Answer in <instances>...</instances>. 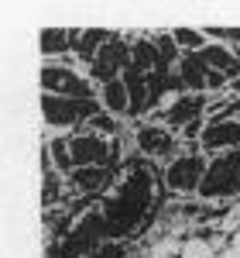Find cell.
Wrapping results in <instances>:
<instances>
[{"mask_svg": "<svg viewBox=\"0 0 240 258\" xmlns=\"http://www.w3.org/2000/svg\"><path fill=\"white\" fill-rule=\"evenodd\" d=\"M151 203V176L134 169L131 176L120 182L117 200H110L106 207V234H124L141 220V214Z\"/></svg>", "mask_w": 240, "mask_h": 258, "instance_id": "cell-1", "label": "cell"}, {"mask_svg": "<svg viewBox=\"0 0 240 258\" xmlns=\"http://www.w3.org/2000/svg\"><path fill=\"white\" fill-rule=\"evenodd\" d=\"M41 114H45V124L52 127V131H72V127H79L86 131L89 127V120L103 114V103L96 100H65V97H41Z\"/></svg>", "mask_w": 240, "mask_h": 258, "instance_id": "cell-2", "label": "cell"}, {"mask_svg": "<svg viewBox=\"0 0 240 258\" xmlns=\"http://www.w3.org/2000/svg\"><path fill=\"white\" fill-rule=\"evenodd\" d=\"M41 90L48 97H65V100L96 97V83L89 76H82V73H76L72 66H62V62H45L41 66Z\"/></svg>", "mask_w": 240, "mask_h": 258, "instance_id": "cell-3", "label": "cell"}, {"mask_svg": "<svg viewBox=\"0 0 240 258\" xmlns=\"http://www.w3.org/2000/svg\"><path fill=\"white\" fill-rule=\"evenodd\" d=\"M240 193V152H226L206 165L199 197L202 200H223V197H237Z\"/></svg>", "mask_w": 240, "mask_h": 258, "instance_id": "cell-4", "label": "cell"}, {"mask_svg": "<svg viewBox=\"0 0 240 258\" xmlns=\"http://www.w3.org/2000/svg\"><path fill=\"white\" fill-rule=\"evenodd\" d=\"M127 66H131V45H127V38H117V35H113V38L96 52V59L89 62V80L106 86V83L120 80V76L127 73Z\"/></svg>", "mask_w": 240, "mask_h": 258, "instance_id": "cell-5", "label": "cell"}, {"mask_svg": "<svg viewBox=\"0 0 240 258\" xmlns=\"http://www.w3.org/2000/svg\"><path fill=\"white\" fill-rule=\"evenodd\" d=\"M69 152H72L76 169L106 165L113 159V138H106L100 131H76V135H69Z\"/></svg>", "mask_w": 240, "mask_h": 258, "instance_id": "cell-6", "label": "cell"}, {"mask_svg": "<svg viewBox=\"0 0 240 258\" xmlns=\"http://www.w3.org/2000/svg\"><path fill=\"white\" fill-rule=\"evenodd\" d=\"M206 165H209V162L202 159L199 152H185L179 159H172V165L165 169V186H168L172 193H199Z\"/></svg>", "mask_w": 240, "mask_h": 258, "instance_id": "cell-7", "label": "cell"}, {"mask_svg": "<svg viewBox=\"0 0 240 258\" xmlns=\"http://www.w3.org/2000/svg\"><path fill=\"white\" fill-rule=\"evenodd\" d=\"M199 148L202 152H240V120H226V117H213L199 135Z\"/></svg>", "mask_w": 240, "mask_h": 258, "instance_id": "cell-8", "label": "cell"}, {"mask_svg": "<svg viewBox=\"0 0 240 258\" xmlns=\"http://www.w3.org/2000/svg\"><path fill=\"white\" fill-rule=\"evenodd\" d=\"M175 141H179V135L168 131L165 124H144L138 131V148L148 159H165V155H172Z\"/></svg>", "mask_w": 240, "mask_h": 258, "instance_id": "cell-9", "label": "cell"}, {"mask_svg": "<svg viewBox=\"0 0 240 258\" xmlns=\"http://www.w3.org/2000/svg\"><path fill=\"white\" fill-rule=\"evenodd\" d=\"M199 55L213 73H223L230 83L240 80V52L237 48H230V45H223V41H209Z\"/></svg>", "mask_w": 240, "mask_h": 258, "instance_id": "cell-10", "label": "cell"}, {"mask_svg": "<svg viewBox=\"0 0 240 258\" xmlns=\"http://www.w3.org/2000/svg\"><path fill=\"white\" fill-rule=\"evenodd\" d=\"M106 179H110V165H89V169H72L69 176H65V189L72 193V197H89V193H96L106 186Z\"/></svg>", "mask_w": 240, "mask_h": 258, "instance_id": "cell-11", "label": "cell"}, {"mask_svg": "<svg viewBox=\"0 0 240 258\" xmlns=\"http://www.w3.org/2000/svg\"><path fill=\"white\" fill-rule=\"evenodd\" d=\"M209 76H213V69L202 62L199 52L179 59V80L185 86V93H209Z\"/></svg>", "mask_w": 240, "mask_h": 258, "instance_id": "cell-12", "label": "cell"}, {"mask_svg": "<svg viewBox=\"0 0 240 258\" xmlns=\"http://www.w3.org/2000/svg\"><path fill=\"white\" fill-rule=\"evenodd\" d=\"M202 110H209V107H206V100H202V93H182V100L168 110V114H161V117L168 120L172 127H189V124H196V120H199Z\"/></svg>", "mask_w": 240, "mask_h": 258, "instance_id": "cell-13", "label": "cell"}, {"mask_svg": "<svg viewBox=\"0 0 240 258\" xmlns=\"http://www.w3.org/2000/svg\"><path fill=\"white\" fill-rule=\"evenodd\" d=\"M100 103H103V110L113 114V117H127L131 114V90H127L124 76L106 83V86H100Z\"/></svg>", "mask_w": 240, "mask_h": 258, "instance_id": "cell-14", "label": "cell"}, {"mask_svg": "<svg viewBox=\"0 0 240 258\" xmlns=\"http://www.w3.org/2000/svg\"><path fill=\"white\" fill-rule=\"evenodd\" d=\"M110 38H113L110 31H82V28H76V31H72V52L89 66V62L96 59V52H100Z\"/></svg>", "mask_w": 240, "mask_h": 258, "instance_id": "cell-15", "label": "cell"}, {"mask_svg": "<svg viewBox=\"0 0 240 258\" xmlns=\"http://www.w3.org/2000/svg\"><path fill=\"white\" fill-rule=\"evenodd\" d=\"M38 45H41L45 62H52L62 52H72V31H65V28H45L38 35Z\"/></svg>", "mask_w": 240, "mask_h": 258, "instance_id": "cell-16", "label": "cell"}, {"mask_svg": "<svg viewBox=\"0 0 240 258\" xmlns=\"http://www.w3.org/2000/svg\"><path fill=\"white\" fill-rule=\"evenodd\" d=\"M172 38H175L179 48H189V55H192V52H202V48L209 45V41H206L209 35H206V31H192V28H175Z\"/></svg>", "mask_w": 240, "mask_h": 258, "instance_id": "cell-17", "label": "cell"}, {"mask_svg": "<svg viewBox=\"0 0 240 258\" xmlns=\"http://www.w3.org/2000/svg\"><path fill=\"white\" fill-rule=\"evenodd\" d=\"M220 251H216V244L206 238H189L182 241V258H216Z\"/></svg>", "mask_w": 240, "mask_h": 258, "instance_id": "cell-18", "label": "cell"}, {"mask_svg": "<svg viewBox=\"0 0 240 258\" xmlns=\"http://www.w3.org/2000/svg\"><path fill=\"white\" fill-rule=\"evenodd\" d=\"M155 48H158V55H161V66H168V62L179 55V45H175V38H172V31L155 35Z\"/></svg>", "mask_w": 240, "mask_h": 258, "instance_id": "cell-19", "label": "cell"}, {"mask_svg": "<svg viewBox=\"0 0 240 258\" xmlns=\"http://www.w3.org/2000/svg\"><path fill=\"white\" fill-rule=\"evenodd\" d=\"M148 258H182V244L175 238H161L158 244H151Z\"/></svg>", "mask_w": 240, "mask_h": 258, "instance_id": "cell-20", "label": "cell"}, {"mask_svg": "<svg viewBox=\"0 0 240 258\" xmlns=\"http://www.w3.org/2000/svg\"><path fill=\"white\" fill-rule=\"evenodd\" d=\"M62 179H65V176H62L59 169H45V207H52V203H55Z\"/></svg>", "mask_w": 240, "mask_h": 258, "instance_id": "cell-21", "label": "cell"}, {"mask_svg": "<svg viewBox=\"0 0 240 258\" xmlns=\"http://www.w3.org/2000/svg\"><path fill=\"white\" fill-rule=\"evenodd\" d=\"M89 127H96L100 135H106V138H113V135H117V117L103 110V114H96V117L89 120Z\"/></svg>", "mask_w": 240, "mask_h": 258, "instance_id": "cell-22", "label": "cell"}, {"mask_svg": "<svg viewBox=\"0 0 240 258\" xmlns=\"http://www.w3.org/2000/svg\"><path fill=\"white\" fill-rule=\"evenodd\" d=\"M206 35H209V38H220L223 45L230 41V45L240 52V28H213V31H206Z\"/></svg>", "mask_w": 240, "mask_h": 258, "instance_id": "cell-23", "label": "cell"}, {"mask_svg": "<svg viewBox=\"0 0 240 258\" xmlns=\"http://www.w3.org/2000/svg\"><path fill=\"white\" fill-rule=\"evenodd\" d=\"M96 258H124V244H117V241H103L100 251H96Z\"/></svg>", "mask_w": 240, "mask_h": 258, "instance_id": "cell-24", "label": "cell"}, {"mask_svg": "<svg viewBox=\"0 0 240 258\" xmlns=\"http://www.w3.org/2000/svg\"><path fill=\"white\" fill-rule=\"evenodd\" d=\"M223 231H240V203L230 210V217L223 220Z\"/></svg>", "mask_w": 240, "mask_h": 258, "instance_id": "cell-25", "label": "cell"}, {"mask_svg": "<svg viewBox=\"0 0 240 258\" xmlns=\"http://www.w3.org/2000/svg\"><path fill=\"white\" fill-rule=\"evenodd\" d=\"M216 258H240V251H237V248H223Z\"/></svg>", "mask_w": 240, "mask_h": 258, "instance_id": "cell-26", "label": "cell"}, {"mask_svg": "<svg viewBox=\"0 0 240 258\" xmlns=\"http://www.w3.org/2000/svg\"><path fill=\"white\" fill-rule=\"evenodd\" d=\"M230 248H237V251H240V231H233V241H230Z\"/></svg>", "mask_w": 240, "mask_h": 258, "instance_id": "cell-27", "label": "cell"}]
</instances>
